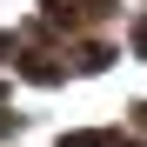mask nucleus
<instances>
[{"label":"nucleus","mask_w":147,"mask_h":147,"mask_svg":"<svg viewBox=\"0 0 147 147\" xmlns=\"http://www.w3.org/2000/svg\"><path fill=\"white\" fill-rule=\"evenodd\" d=\"M60 147H107V134H67Z\"/></svg>","instance_id":"nucleus-1"},{"label":"nucleus","mask_w":147,"mask_h":147,"mask_svg":"<svg viewBox=\"0 0 147 147\" xmlns=\"http://www.w3.org/2000/svg\"><path fill=\"white\" fill-rule=\"evenodd\" d=\"M0 54H7V40H0Z\"/></svg>","instance_id":"nucleus-2"}]
</instances>
